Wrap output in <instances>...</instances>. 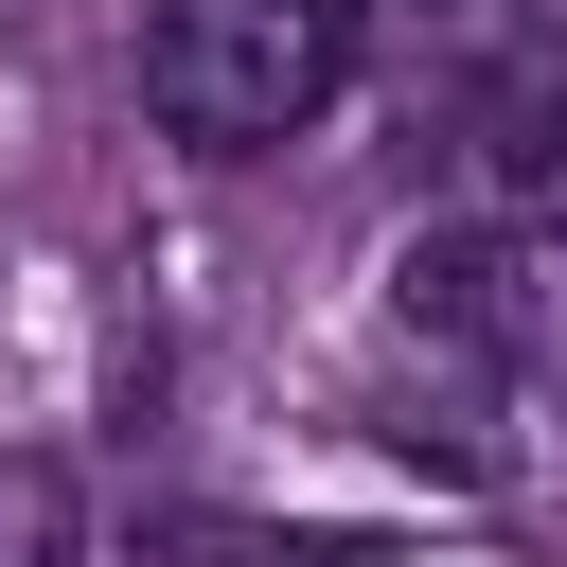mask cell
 Segmentation results:
<instances>
[{"instance_id": "cell-1", "label": "cell", "mask_w": 567, "mask_h": 567, "mask_svg": "<svg viewBox=\"0 0 567 567\" xmlns=\"http://www.w3.org/2000/svg\"><path fill=\"white\" fill-rule=\"evenodd\" d=\"M354 71V0H159L142 18V106L195 159H266L337 106Z\"/></svg>"}, {"instance_id": "cell-2", "label": "cell", "mask_w": 567, "mask_h": 567, "mask_svg": "<svg viewBox=\"0 0 567 567\" xmlns=\"http://www.w3.org/2000/svg\"><path fill=\"white\" fill-rule=\"evenodd\" d=\"M390 301H408L425 337H461V354H532V301H514V248H478V230H425V248L390 266Z\"/></svg>"}, {"instance_id": "cell-3", "label": "cell", "mask_w": 567, "mask_h": 567, "mask_svg": "<svg viewBox=\"0 0 567 567\" xmlns=\"http://www.w3.org/2000/svg\"><path fill=\"white\" fill-rule=\"evenodd\" d=\"M478 195L532 230V248H567V71L549 89H496L478 106Z\"/></svg>"}, {"instance_id": "cell-4", "label": "cell", "mask_w": 567, "mask_h": 567, "mask_svg": "<svg viewBox=\"0 0 567 567\" xmlns=\"http://www.w3.org/2000/svg\"><path fill=\"white\" fill-rule=\"evenodd\" d=\"M142 567H372V532H266V514H142Z\"/></svg>"}, {"instance_id": "cell-5", "label": "cell", "mask_w": 567, "mask_h": 567, "mask_svg": "<svg viewBox=\"0 0 567 567\" xmlns=\"http://www.w3.org/2000/svg\"><path fill=\"white\" fill-rule=\"evenodd\" d=\"M0 567H89V496H71V461H0Z\"/></svg>"}, {"instance_id": "cell-6", "label": "cell", "mask_w": 567, "mask_h": 567, "mask_svg": "<svg viewBox=\"0 0 567 567\" xmlns=\"http://www.w3.org/2000/svg\"><path fill=\"white\" fill-rule=\"evenodd\" d=\"M354 18H372V0H354Z\"/></svg>"}]
</instances>
